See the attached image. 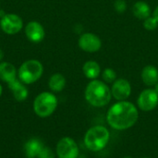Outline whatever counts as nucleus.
Masks as SVG:
<instances>
[{
  "label": "nucleus",
  "mask_w": 158,
  "mask_h": 158,
  "mask_svg": "<svg viewBox=\"0 0 158 158\" xmlns=\"http://www.w3.org/2000/svg\"><path fill=\"white\" fill-rule=\"evenodd\" d=\"M138 119V108L128 101H118L109 107L106 114L108 125L116 131L129 130L137 123Z\"/></svg>",
  "instance_id": "1"
},
{
  "label": "nucleus",
  "mask_w": 158,
  "mask_h": 158,
  "mask_svg": "<svg viewBox=\"0 0 158 158\" xmlns=\"http://www.w3.org/2000/svg\"><path fill=\"white\" fill-rule=\"evenodd\" d=\"M84 97L87 103L92 106L104 107L111 101V89L105 81L92 80V81H90L85 88Z\"/></svg>",
  "instance_id": "2"
},
{
  "label": "nucleus",
  "mask_w": 158,
  "mask_h": 158,
  "mask_svg": "<svg viewBox=\"0 0 158 158\" xmlns=\"http://www.w3.org/2000/svg\"><path fill=\"white\" fill-rule=\"evenodd\" d=\"M84 144L92 152H100L104 150L110 141V131L103 125L91 127L85 133Z\"/></svg>",
  "instance_id": "3"
},
{
  "label": "nucleus",
  "mask_w": 158,
  "mask_h": 158,
  "mask_svg": "<svg viewBox=\"0 0 158 158\" xmlns=\"http://www.w3.org/2000/svg\"><path fill=\"white\" fill-rule=\"evenodd\" d=\"M57 105L58 100L53 93L43 92L34 98L32 108L36 116L42 118H45L54 114Z\"/></svg>",
  "instance_id": "4"
},
{
  "label": "nucleus",
  "mask_w": 158,
  "mask_h": 158,
  "mask_svg": "<svg viewBox=\"0 0 158 158\" xmlns=\"http://www.w3.org/2000/svg\"><path fill=\"white\" fill-rule=\"evenodd\" d=\"M44 73V66L37 59L24 61L18 69V79L24 84H32L39 81Z\"/></svg>",
  "instance_id": "5"
},
{
  "label": "nucleus",
  "mask_w": 158,
  "mask_h": 158,
  "mask_svg": "<svg viewBox=\"0 0 158 158\" xmlns=\"http://www.w3.org/2000/svg\"><path fill=\"white\" fill-rule=\"evenodd\" d=\"M56 152L58 158H78L80 155L77 143L70 137L61 138L56 143Z\"/></svg>",
  "instance_id": "6"
},
{
  "label": "nucleus",
  "mask_w": 158,
  "mask_h": 158,
  "mask_svg": "<svg viewBox=\"0 0 158 158\" xmlns=\"http://www.w3.org/2000/svg\"><path fill=\"white\" fill-rule=\"evenodd\" d=\"M23 28L22 19L15 13H6L0 19V29L3 32L13 35L19 32Z\"/></svg>",
  "instance_id": "7"
},
{
  "label": "nucleus",
  "mask_w": 158,
  "mask_h": 158,
  "mask_svg": "<svg viewBox=\"0 0 158 158\" xmlns=\"http://www.w3.org/2000/svg\"><path fill=\"white\" fill-rule=\"evenodd\" d=\"M158 106V94L155 89H145L138 96L137 106L140 110L150 112Z\"/></svg>",
  "instance_id": "8"
},
{
  "label": "nucleus",
  "mask_w": 158,
  "mask_h": 158,
  "mask_svg": "<svg viewBox=\"0 0 158 158\" xmlns=\"http://www.w3.org/2000/svg\"><path fill=\"white\" fill-rule=\"evenodd\" d=\"M78 44L81 50L87 53H95L100 50L102 46L101 39L91 32L83 33L80 36Z\"/></svg>",
  "instance_id": "9"
},
{
  "label": "nucleus",
  "mask_w": 158,
  "mask_h": 158,
  "mask_svg": "<svg viewBox=\"0 0 158 158\" xmlns=\"http://www.w3.org/2000/svg\"><path fill=\"white\" fill-rule=\"evenodd\" d=\"M112 97L117 101H126L131 94V85L126 79L116 80L111 87Z\"/></svg>",
  "instance_id": "10"
},
{
  "label": "nucleus",
  "mask_w": 158,
  "mask_h": 158,
  "mask_svg": "<svg viewBox=\"0 0 158 158\" xmlns=\"http://www.w3.org/2000/svg\"><path fill=\"white\" fill-rule=\"evenodd\" d=\"M24 32L27 39L34 44L41 43L45 36V31L44 26L36 20H31L28 22L25 26Z\"/></svg>",
  "instance_id": "11"
},
{
  "label": "nucleus",
  "mask_w": 158,
  "mask_h": 158,
  "mask_svg": "<svg viewBox=\"0 0 158 158\" xmlns=\"http://www.w3.org/2000/svg\"><path fill=\"white\" fill-rule=\"evenodd\" d=\"M7 85L13 94V97L18 102H23L27 99L29 95V91L26 87V84L20 81L18 78L7 83Z\"/></svg>",
  "instance_id": "12"
},
{
  "label": "nucleus",
  "mask_w": 158,
  "mask_h": 158,
  "mask_svg": "<svg viewBox=\"0 0 158 158\" xmlns=\"http://www.w3.org/2000/svg\"><path fill=\"white\" fill-rule=\"evenodd\" d=\"M18 78V69L9 62H0V80L4 82L9 83Z\"/></svg>",
  "instance_id": "13"
},
{
  "label": "nucleus",
  "mask_w": 158,
  "mask_h": 158,
  "mask_svg": "<svg viewBox=\"0 0 158 158\" xmlns=\"http://www.w3.org/2000/svg\"><path fill=\"white\" fill-rule=\"evenodd\" d=\"M141 78L143 82L149 87L155 86L158 81V69L152 65H148L142 70Z\"/></svg>",
  "instance_id": "14"
},
{
  "label": "nucleus",
  "mask_w": 158,
  "mask_h": 158,
  "mask_svg": "<svg viewBox=\"0 0 158 158\" xmlns=\"http://www.w3.org/2000/svg\"><path fill=\"white\" fill-rule=\"evenodd\" d=\"M43 146V143L37 138H31L28 140L24 144V153L26 158L37 157Z\"/></svg>",
  "instance_id": "15"
},
{
  "label": "nucleus",
  "mask_w": 158,
  "mask_h": 158,
  "mask_svg": "<svg viewBox=\"0 0 158 158\" xmlns=\"http://www.w3.org/2000/svg\"><path fill=\"white\" fill-rule=\"evenodd\" d=\"M66 78L61 73L53 74L48 81V87L54 93L62 92L66 86Z\"/></svg>",
  "instance_id": "16"
},
{
  "label": "nucleus",
  "mask_w": 158,
  "mask_h": 158,
  "mask_svg": "<svg viewBox=\"0 0 158 158\" xmlns=\"http://www.w3.org/2000/svg\"><path fill=\"white\" fill-rule=\"evenodd\" d=\"M82 71L83 74L87 79L90 80H96V78L99 77L100 72H101V68L100 65L93 60H89L84 63L82 67Z\"/></svg>",
  "instance_id": "17"
},
{
  "label": "nucleus",
  "mask_w": 158,
  "mask_h": 158,
  "mask_svg": "<svg viewBox=\"0 0 158 158\" xmlns=\"http://www.w3.org/2000/svg\"><path fill=\"white\" fill-rule=\"evenodd\" d=\"M133 15L139 19H145L150 17L151 9L149 5L144 1H138L132 6Z\"/></svg>",
  "instance_id": "18"
},
{
  "label": "nucleus",
  "mask_w": 158,
  "mask_h": 158,
  "mask_svg": "<svg viewBox=\"0 0 158 158\" xmlns=\"http://www.w3.org/2000/svg\"><path fill=\"white\" fill-rule=\"evenodd\" d=\"M103 80L106 83H113L117 80V73L112 69H106L102 74Z\"/></svg>",
  "instance_id": "19"
},
{
  "label": "nucleus",
  "mask_w": 158,
  "mask_h": 158,
  "mask_svg": "<svg viewBox=\"0 0 158 158\" xmlns=\"http://www.w3.org/2000/svg\"><path fill=\"white\" fill-rule=\"evenodd\" d=\"M158 26V21L156 19L155 17H149L147 19H144L143 22V27L147 30V31H155Z\"/></svg>",
  "instance_id": "20"
},
{
  "label": "nucleus",
  "mask_w": 158,
  "mask_h": 158,
  "mask_svg": "<svg viewBox=\"0 0 158 158\" xmlns=\"http://www.w3.org/2000/svg\"><path fill=\"white\" fill-rule=\"evenodd\" d=\"M37 158H55V154L51 148L44 145L40 153L38 154Z\"/></svg>",
  "instance_id": "21"
},
{
  "label": "nucleus",
  "mask_w": 158,
  "mask_h": 158,
  "mask_svg": "<svg viewBox=\"0 0 158 158\" xmlns=\"http://www.w3.org/2000/svg\"><path fill=\"white\" fill-rule=\"evenodd\" d=\"M114 6L118 13H123L127 9V4L124 0H116L114 3Z\"/></svg>",
  "instance_id": "22"
},
{
  "label": "nucleus",
  "mask_w": 158,
  "mask_h": 158,
  "mask_svg": "<svg viewBox=\"0 0 158 158\" xmlns=\"http://www.w3.org/2000/svg\"><path fill=\"white\" fill-rule=\"evenodd\" d=\"M153 17H155L156 19L158 21V6L156 7V9L154 10V16Z\"/></svg>",
  "instance_id": "23"
},
{
  "label": "nucleus",
  "mask_w": 158,
  "mask_h": 158,
  "mask_svg": "<svg viewBox=\"0 0 158 158\" xmlns=\"http://www.w3.org/2000/svg\"><path fill=\"white\" fill-rule=\"evenodd\" d=\"M3 58H4V52L0 49V62H2Z\"/></svg>",
  "instance_id": "24"
},
{
  "label": "nucleus",
  "mask_w": 158,
  "mask_h": 158,
  "mask_svg": "<svg viewBox=\"0 0 158 158\" xmlns=\"http://www.w3.org/2000/svg\"><path fill=\"white\" fill-rule=\"evenodd\" d=\"M154 89H155V91H156V92L158 94V81L156 83V85L154 86Z\"/></svg>",
  "instance_id": "25"
},
{
  "label": "nucleus",
  "mask_w": 158,
  "mask_h": 158,
  "mask_svg": "<svg viewBox=\"0 0 158 158\" xmlns=\"http://www.w3.org/2000/svg\"><path fill=\"white\" fill-rule=\"evenodd\" d=\"M2 93H3V87H2V85L0 84V96L2 95Z\"/></svg>",
  "instance_id": "26"
},
{
  "label": "nucleus",
  "mask_w": 158,
  "mask_h": 158,
  "mask_svg": "<svg viewBox=\"0 0 158 158\" xmlns=\"http://www.w3.org/2000/svg\"><path fill=\"white\" fill-rule=\"evenodd\" d=\"M122 158H133L132 156H124V157Z\"/></svg>",
  "instance_id": "27"
},
{
  "label": "nucleus",
  "mask_w": 158,
  "mask_h": 158,
  "mask_svg": "<svg viewBox=\"0 0 158 158\" xmlns=\"http://www.w3.org/2000/svg\"><path fill=\"white\" fill-rule=\"evenodd\" d=\"M142 158H151V157H147V156H145V157H142Z\"/></svg>",
  "instance_id": "28"
}]
</instances>
